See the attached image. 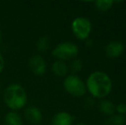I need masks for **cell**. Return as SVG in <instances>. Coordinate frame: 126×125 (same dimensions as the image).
Returning a JSON list of instances; mask_svg holds the SVG:
<instances>
[{"label": "cell", "mask_w": 126, "mask_h": 125, "mask_svg": "<svg viewBox=\"0 0 126 125\" xmlns=\"http://www.w3.org/2000/svg\"><path fill=\"white\" fill-rule=\"evenodd\" d=\"M87 91L94 98L104 99L112 90V82L110 76L103 71H94L86 81Z\"/></svg>", "instance_id": "1"}, {"label": "cell", "mask_w": 126, "mask_h": 125, "mask_svg": "<svg viewBox=\"0 0 126 125\" xmlns=\"http://www.w3.org/2000/svg\"><path fill=\"white\" fill-rule=\"evenodd\" d=\"M3 101L6 106L13 111L25 108L28 103V94L25 88L17 83L9 85L3 92Z\"/></svg>", "instance_id": "2"}, {"label": "cell", "mask_w": 126, "mask_h": 125, "mask_svg": "<svg viewBox=\"0 0 126 125\" xmlns=\"http://www.w3.org/2000/svg\"><path fill=\"white\" fill-rule=\"evenodd\" d=\"M79 53V48L75 43L70 41H63L58 44L51 51V55L57 60L68 61L76 58Z\"/></svg>", "instance_id": "3"}, {"label": "cell", "mask_w": 126, "mask_h": 125, "mask_svg": "<svg viewBox=\"0 0 126 125\" xmlns=\"http://www.w3.org/2000/svg\"><path fill=\"white\" fill-rule=\"evenodd\" d=\"M63 86L69 94L76 98L84 96L87 93L86 83L77 75L70 74L64 77Z\"/></svg>", "instance_id": "4"}, {"label": "cell", "mask_w": 126, "mask_h": 125, "mask_svg": "<svg viewBox=\"0 0 126 125\" xmlns=\"http://www.w3.org/2000/svg\"><path fill=\"white\" fill-rule=\"evenodd\" d=\"M71 30L77 40H86L92 32V22L87 17H76L71 22Z\"/></svg>", "instance_id": "5"}, {"label": "cell", "mask_w": 126, "mask_h": 125, "mask_svg": "<svg viewBox=\"0 0 126 125\" xmlns=\"http://www.w3.org/2000/svg\"><path fill=\"white\" fill-rule=\"evenodd\" d=\"M28 68L33 75L37 76L44 75L47 72V65L45 58L40 55H33L28 59Z\"/></svg>", "instance_id": "6"}, {"label": "cell", "mask_w": 126, "mask_h": 125, "mask_svg": "<svg viewBox=\"0 0 126 125\" xmlns=\"http://www.w3.org/2000/svg\"><path fill=\"white\" fill-rule=\"evenodd\" d=\"M125 52V45L120 41H111L105 47L106 55L110 58H118Z\"/></svg>", "instance_id": "7"}, {"label": "cell", "mask_w": 126, "mask_h": 125, "mask_svg": "<svg viewBox=\"0 0 126 125\" xmlns=\"http://www.w3.org/2000/svg\"><path fill=\"white\" fill-rule=\"evenodd\" d=\"M24 117L28 122L33 124H39L43 119V114L40 108L34 105L27 107L24 111Z\"/></svg>", "instance_id": "8"}, {"label": "cell", "mask_w": 126, "mask_h": 125, "mask_svg": "<svg viewBox=\"0 0 126 125\" xmlns=\"http://www.w3.org/2000/svg\"><path fill=\"white\" fill-rule=\"evenodd\" d=\"M75 117L67 111H59L53 116L51 125H73Z\"/></svg>", "instance_id": "9"}, {"label": "cell", "mask_w": 126, "mask_h": 125, "mask_svg": "<svg viewBox=\"0 0 126 125\" xmlns=\"http://www.w3.org/2000/svg\"><path fill=\"white\" fill-rule=\"evenodd\" d=\"M51 69L52 73L58 77H66L70 71L69 65L67 64L66 62L61 60L54 61L51 64Z\"/></svg>", "instance_id": "10"}, {"label": "cell", "mask_w": 126, "mask_h": 125, "mask_svg": "<svg viewBox=\"0 0 126 125\" xmlns=\"http://www.w3.org/2000/svg\"><path fill=\"white\" fill-rule=\"evenodd\" d=\"M99 111L104 115L110 117L116 112V105L111 100L104 98L99 103Z\"/></svg>", "instance_id": "11"}, {"label": "cell", "mask_w": 126, "mask_h": 125, "mask_svg": "<svg viewBox=\"0 0 126 125\" xmlns=\"http://www.w3.org/2000/svg\"><path fill=\"white\" fill-rule=\"evenodd\" d=\"M5 125H23V119L17 111H10L4 117Z\"/></svg>", "instance_id": "12"}, {"label": "cell", "mask_w": 126, "mask_h": 125, "mask_svg": "<svg viewBox=\"0 0 126 125\" xmlns=\"http://www.w3.org/2000/svg\"><path fill=\"white\" fill-rule=\"evenodd\" d=\"M126 122V117L120 114H113L107 117L105 122L106 125H125Z\"/></svg>", "instance_id": "13"}, {"label": "cell", "mask_w": 126, "mask_h": 125, "mask_svg": "<svg viewBox=\"0 0 126 125\" xmlns=\"http://www.w3.org/2000/svg\"><path fill=\"white\" fill-rule=\"evenodd\" d=\"M50 47V39L47 36L44 35L41 36L36 42V48L40 52H45Z\"/></svg>", "instance_id": "14"}, {"label": "cell", "mask_w": 126, "mask_h": 125, "mask_svg": "<svg viewBox=\"0 0 126 125\" xmlns=\"http://www.w3.org/2000/svg\"><path fill=\"white\" fill-rule=\"evenodd\" d=\"M114 4L112 0H97L94 2L95 8L100 11H107Z\"/></svg>", "instance_id": "15"}, {"label": "cell", "mask_w": 126, "mask_h": 125, "mask_svg": "<svg viewBox=\"0 0 126 125\" xmlns=\"http://www.w3.org/2000/svg\"><path fill=\"white\" fill-rule=\"evenodd\" d=\"M82 67L83 64L81 59L74 58L72 59L71 62H70V64L69 65V69L73 72L74 75H76V73H78V72H80L82 69Z\"/></svg>", "instance_id": "16"}, {"label": "cell", "mask_w": 126, "mask_h": 125, "mask_svg": "<svg viewBox=\"0 0 126 125\" xmlns=\"http://www.w3.org/2000/svg\"><path fill=\"white\" fill-rule=\"evenodd\" d=\"M116 112H117V114L125 116L126 115V104L119 103L118 105H116Z\"/></svg>", "instance_id": "17"}, {"label": "cell", "mask_w": 126, "mask_h": 125, "mask_svg": "<svg viewBox=\"0 0 126 125\" xmlns=\"http://www.w3.org/2000/svg\"><path fill=\"white\" fill-rule=\"evenodd\" d=\"M4 66H5V61H4V58H3V55L0 53V75L3 73V69H4Z\"/></svg>", "instance_id": "18"}, {"label": "cell", "mask_w": 126, "mask_h": 125, "mask_svg": "<svg viewBox=\"0 0 126 125\" xmlns=\"http://www.w3.org/2000/svg\"><path fill=\"white\" fill-rule=\"evenodd\" d=\"M85 105H86V106L88 107V108H90V107H92L94 105V100H93V98H88V99H86V101H85Z\"/></svg>", "instance_id": "19"}, {"label": "cell", "mask_w": 126, "mask_h": 125, "mask_svg": "<svg viewBox=\"0 0 126 125\" xmlns=\"http://www.w3.org/2000/svg\"><path fill=\"white\" fill-rule=\"evenodd\" d=\"M85 45H86L88 47H90V46H92V45H93V42H92L91 40L88 39V40H85Z\"/></svg>", "instance_id": "20"}, {"label": "cell", "mask_w": 126, "mask_h": 125, "mask_svg": "<svg viewBox=\"0 0 126 125\" xmlns=\"http://www.w3.org/2000/svg\"><path fill=\"white\" fill-rule=\"evenodd\" d=\"M75 125H87V124H85L84 123H78V124H76Z\"/></svg>", "instance_id": "21"}, {"label": "cell", "mask_w": 126, "mask_h": 125, "mask_svg": "<svg viewBox=\"0 0 126 125\" xmlns=\"http://www.w3.org/2000/svg\"><path fill=\"white\" fill-rule=\"evenodd\" d=\"M1 40H2V32L1 29H0V42H1Z\"/></svg>", "instance_id": "22"}, {"label": "cell", "mask_w": 126, "mask_h": 125, "mask_svg": "<svg viewBox=\"0 0 126 125\" xmlns=\"http://www.w3.org/2000/svg\"><path fill=\"white\" fill-rule=\"evenodd\" d=\"M0 95H1V86H0Z\"/></svg>", "instance_id": "23"}, {"label": "cell", "mask_w": 126, "mask_h": 125, "mask_svg": "<svg viewBox=\"0 0 126 125\" xmlns=\"http://www.w3.org/2000/svg\"><path fill=\"white\" fill-rule=\"evenodd\" d=\"M125 117H126V116H125Z\"/></svg>", "instance_id": "24"}]
</instances>
